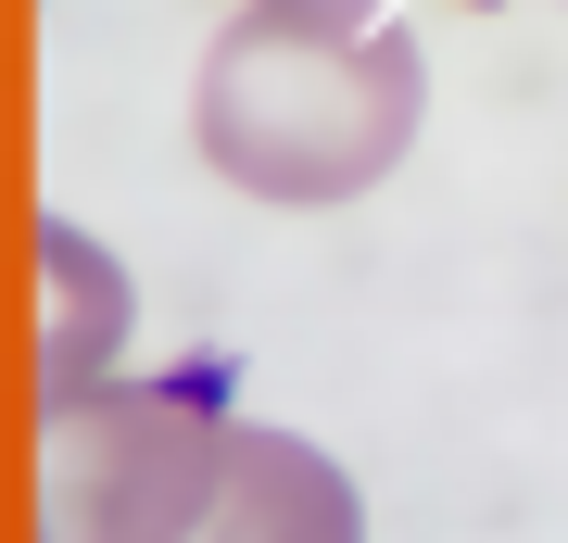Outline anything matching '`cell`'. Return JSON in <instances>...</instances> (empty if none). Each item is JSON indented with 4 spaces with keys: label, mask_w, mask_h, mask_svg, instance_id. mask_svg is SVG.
<instances>
[{
    "label": "cell",
    "mask_w": 568,
    "mask_h": 543,
    "mask_svg": "<svg viewBox=\"0 0 568 543\" xmlns=\"http://www.w3.org/2000/svg\"><path fill=\"white\" fill-rule=\"evenodd\" d=\"M39 519L63 543H354L366 493L190 380H114L39 418Z\"/></svg>",
    "instance_id": "cell-1"
},
{
    "label": "cell",
    "mask_w": 568,
    "mask_h": 543,
    "mask_svg": "<svg viewBox=\"0 0 568 543\" xmlns=\"http://www.w3.org/2000/svg\"><path fill=\"white\" fill-rule=\"evenodd\" d=\"M429 63L366 0H241L190 77V152L241 202H354L417 152Z\"/></svg>",
    "instance_id": "cell-2"
},
{
    "label": "cell",
    "mask_w": 568,
    "mask_h": 543,
    "mask_svg": "<svg viewBox=\"0 0 568 543\" xmlns=\"http://www.w3.org/2000/svg\"><path fill=\"white\" fill-rule=\"evenodd\" d=\"M126 316H140L126 265L89 241L77 215H39V418H77L89 392H114Z\"/></svg>",
    "instance_id": "cell-3"
}]
</instances>
